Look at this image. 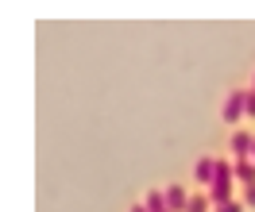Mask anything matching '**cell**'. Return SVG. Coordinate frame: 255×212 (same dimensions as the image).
Masks as SVG:
<instances>
[{
	"label": "cell",
	"instance_id": "1",
	"mask_svg": "<svg viewBox=\"0 0 255 212\" xmlns=\"http://www.w3.org/2000/svg\"><path fill=\"white\" fill-rule=\"evenodd\" d=\"M244 116H248V89H236V93H228V100H224L221 120L224 124H240Z\"/></svg>",
	"mask_w": 255,
	"mask_h": 212
},
{
	"label": "cell",
	"instance_id": "2",
	"mask_svg": "<svg viewBox=\"0 0 255 212\" xmlns=\"http://www.w3.org/2000/svg\"><path fill=\"white\" fill-rule=\"evenodd\" d=\"M162 193H166L170 212H186V209H190V193H186V185H166Z\"/></svg>",
	"mask_w": 255,
	"mask_h": 212
},
{
	"label": "cell",
	"instance_id": "3",
	"mask_svg": "<svg viewBox=\"0 0 255 212\" xmlns=\"http://www.w3.org/2000/svg\"><path fill=\"white\" fill-rule=\"evenodd\" d=\"M232 150H236V158H252V150H255L252 131H232Z\"/></svg>",
	"mask_w": 255,
	"mask_h": 212
},
{
	"label": "cell",
	"instance_id": "4",
	"mask_svg": "<svg viewBox=\"0 0 255 212\" xmlns=\"http://www.w3.org/2000/svg\"><path fill=\"white\" fill-rule=\"evenodd\" d=\"M193 178L201 181V185H213V178H217V158H201V162L193 166Z\"/></svg>",
	"mask_w": 255,
	"mask_h": 212
},
{
	"label": "cell",
	"instance_id": "5",
	"mask_svg": "<svg viewBox=\"0 0 255 212\" xmlns=\"http://www.w3.org/2000/svg\"><path fill=\"white\" fill-rule=\"evenodd\" d=\"M236 181L255 185V162H252V158H236Z\"/></svg>",
	"mask_w": 255,
	"mask_h": 212
},
{
	"label": "cell",
	"instance_id": "6",
	"mask_svg": "<svg viewBox=\"0 0 255 212\" xmlns=\"http://www.w3.org/2000/svg\"><path fill=\"white\" fill-rule=\"evenodd\" d=\"M143 205H147V212H170V205H166V193H159V189H151Z\"/></svg>",
	"mask_w": 255,
	"mask_h": 212
},
{
	"label": "cell",
	"instance_id": "7",
	"mask_svg": "<svg viewBox=\"0 0 255 212\" xmlns=\"http://www.w3.org/2000/svg\"><path fill=\"white\" fill-rule=\"evenodd\" d=\"M209 209H213L209 193H193V197H190V209H186V212H209Z\"/></svg>",
	"mask_w": 255,
	"mask_h": 212
},
{
	"label": "cell",
	"instance_id": "8",
	"mask_svg": "<svg viewBox=\"0 0 255 212\" xmlns=\"http://www.w3.org/2000/svg\"><path fill=\"white\" fill-rule=\"evenodd\" d=\"M213 212H244V201H224V205H217Z\"/></svg>",
	"mask_w": 255,
	"mask_h": 212
},
{
	"label": "cell",
	"instance_id": "9",
	"mask_svg": "<svg viewBox=\"0 0 255 212\" xmlns=\"http://www.w3.org/2000/svg\"><path fill=\"white\" fill-rule=\"evenodd\" d=\"M240 201H244V209H255V185H244V197H240Z\"/></svg>",
	"mask_w": 255,
	"mask_h": 212
},
{
	"label": "cell",
	"instance_id": "10",
	"mask_svg": "<svg viewBox=\"0 0 255 212\" xmlns=\"http://www.w3.org/2000/svg\"><path fill=\"white\" fill-rule=\"evenodd\" d=\"M248 116L255 120V89H248Z\"/></svg>",
	"mask_w": 255,
	"mask_h": 212
},
{
	"label": "cell",
	"instance_id": "11",
	"mask_svg": "<svg viewBox=\"0 0 255 212\" xmlns=\"http://www.w3.org/2000/svg\"><path fill=\"white\" fill-rule=\"evenodd\" d=\"M131 212H147V205H135V209H131Z\"/></svg>",
	"mask_w": 255,
	"mask_h": 212
},
{
	"label": "cell",
	"instance_id": "12",
	"mask_svg": "<svg viewBox=\"0 0 255 212\" xmlns=\"http://www.w3.org/2000/svg\"><path fill=\"white\" fill-rule=\"evenodd\" d=\"M252 162H255V150H252Z\"/></svg>",
	"mask_w": 255,
	"mask_h": 212
},
{
	"label": "cell",
	"instance_id": "13",
	"mask_svg": "<svg viewBox=\"0 0 255 212\" xmlns=\"http://www.w3.org/2000/svg\"><path fill=\"white\" fill-rule=\"evenodd\" d=\"M252 89H255V81H252Z\"/></svg>",
	"mask_w": 255,
	"mask_h": 212
}]
</instances>
